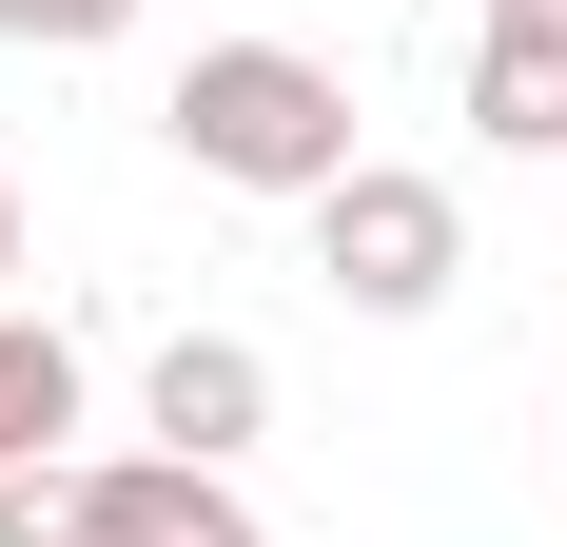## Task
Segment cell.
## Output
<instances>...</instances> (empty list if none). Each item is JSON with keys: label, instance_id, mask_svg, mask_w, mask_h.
Returning a JSON list of instances; mask_svg holds the SVG:
<instances>
[{"label": "cell", "instance_id": "1", "mask_svg": "<svg viewBox=\"0 0 567 547\" xmlns=\"http://www.w3.org/2000/svg\"><path fill=\"white\" fill-rule=\"evenodd\" d=\"M157 137L216 176V196H333L352 176V79L313 40H196L176 99H157Z\"/></svg>", "mask_w": 567, "mask_h": 547}, {"label": "cell", "instance_id": "2", "mask_svg": "<svg viewBox=\"0 0 567 547\" xmlns=\"http://www.w3.org/2000/svg\"><path fill=\"white\" fill-rule=\"evenodd\" d=\"M293 216H313V274H333V293H352L372 332H411V313H431V293L470 274V216H451V176H411V157H352L333 196H293Z\"/></svg>", "mask_w": 567, "mask_h": 547}, {"label": "cell", "instance_id": "3", "mask_svg": "<svg viewBox=\"0 0 567 547\" xmlns=\"http://www.w3.org/2000/svg\"><path fill=\"white\" fill-rule=\"evenodd\" d=\"M137 411H157L176 469H235V450L275 431V352H255V332H157V391H137Z\"/></svg>", "mask_w": 567, "mask_h": 547}, {"label": "cell", "instance_id": "4", "mask_svg": "<svg viewBox=\"0 0 567 547\" xmlns=\"http://www.w3.org/2000/svg\"><path fill=\"white\" fill-rule=\"evenodd\" d=\"M470 117L509 157H567V0H470Z\"/></svg>", "mask_w": 567, "mask_h": 547}, {"label": "cell", "instance_id": "5", "mask_svg": "<svg viewBox=\"0 0 567 547\" xmlns=\"http://www.w3.org/2000/svg\"><path fill=\"white\" fill-rule=\"evenodd\" d=\"M79 508H99V547H275L255 508H235V469H176V450H117V469H79Z\"/></svg>", "mask_w": 567, "mask_h": 547}, {"label": "cell", "instance_id": "6", "mask_svg": "<svg viewBox=\"0 0 567 547\" xmlns=\"http://www.w3.org/2000/svg\"><path fill=\"white\" fill-rule=\"evenodd\" d=\"M79 431V332L59 313H0V469H40Z\"/></svg>", "mask_w": 567, "mask_h": 547}, {"label": "cell", "instance_id": "7", "mask_svg": "<svg viewBox=\"0 0 567 547\" xmlns=\"http://www.w3.org/2000/svg\"><path fill=\"white\" fill-rule=\"evenodd\" d=\"M0 547H99V508H79L59 450H40V469H0Z\"/></svg>", "mask_w": 567, "mask_h": 547}, {"label": "cell", "instance_id": "8", "mask_svg": "<svg viewBox=\"0 0 567 547\" xmlns=\"http://www.w3.org/2000/svg\"><path fill=\"white\" fill-rule=\"evenodd\" d=\"M137 0H0V40H40V59H79V40H117Z\"/></svg>", "mask_w": 567, "mask_h": 547}, {"label": "cell", "instance_id": "9", "mask_svg": "<svg viewBox=\"0 0 567 547\" xmlns=\"http://www.w3.org/2000/svg\"><path fill=\"white\" fill-rule=\"evenodd\" d=\"M0 274H20V176H0Z\"/></svg>", "mask_w": 567, "mask_h": 547}]
</instances>
